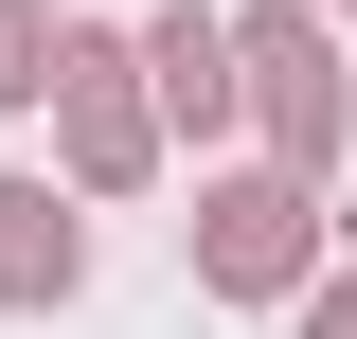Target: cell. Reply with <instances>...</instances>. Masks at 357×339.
Here are the masks:
<instances>
[{
	"mask_svg": "<svg viewBox=\"0 0 357 339\" xmlns=\"http://www.w3.org/2000/svg\"><path fill=\"white\" fill-rule=\"evenodd\" d=\"M0 286H18V303L72 286V214H54V197H0Z\"/></svg>",
	"mask_w": 357,
	"mask_h": 339,
	"instance_id": "3",
	"label": "cell"
},
{
	"mask_svg": "<svg viewBox=\"0 0 357 339\" xmlns=\"http://www.w3.org/2000/svg\"><path fill=\"white\" fill-rule=\"evenodd\" d=\"M36 54H54V18H36V0H0V107H18V89H54Z\"/></svg>",
	"mask_w": 357,
	"mask_h": 339,
	"instance_id": "5",
	"label": "cell"
},
{
	"mask_svg": "<svg viewBox=\"0 0 357 339\" xmlns=\"http://www.w3.org/2000/svg\"><path fill=\"white\" fill-rule=\"evenodd\" d=\"M250 72H268V107H286V143H340V72H321V36H304V18H268V36H250Z\"/></svg>",
	"mask_w": 357,
	"mask_h": 339,
	"instance_id": "2",
	"label": "cell"
},
{
	"mask_svg": "<svg viewBox=\"0 0 357 339\" xmlns=\"http://www.w3.org/2000/svg\"><path fill=\"white\" fill-rule=\"evenodd\" d=\"M197 250H215V286H286V268H304V197H215Z\"/></svg>",
	"mask_w": 357,
	"mask_h": 339,
	"instance_id": "1",
	"label": "cell"
},
{
	"mask_svg": "<svg viewBox=\"0 0 357 339\" xmlns=\"http://www.w3.org/2000/svg\"><path fill=\"white\" fill-rule=\"evenodd\" d=\"M161 89H178V107H197V126H215V107H232V36H215V18H161Z\"/></svg>",
	"mask_w": 357,
	"mask_h": 339,
	"instance_id": "4",
	"label": "cell"
}]
</instances>
